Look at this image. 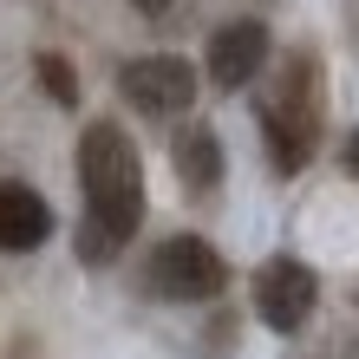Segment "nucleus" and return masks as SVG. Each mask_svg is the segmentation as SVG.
Wrapping results in <instances>:
<instances>
[{"label": "nucleus", "instance_id": "obj_5", "mask_svg": "<svg viewBox=\"0 0 359 359\" xmlns=\"http://www.w3.org/2000/svg\"><path fill=\"white\" fill-rule=\"evenodd\" d=\"M124 98H131L137 111H151V118H177V111H189V98H196V72H189V59H177V53L131 59V66H124Z\"/></svg>", "mask_w": 359, "mask_h": 359}, {"label": "nucleus", "instance_id": "obj_4", "mask_svg": "<svg viewBox=\"0 0 359 359\" xmlns=\"http://www.w3.org/2000/svg\"><path fill=\"white\" fill-rule=\"evenodd\" d=\"M313 301H320V281H313V268H307V262H294V255L262 262V274H255V313H262L274 333L307 327Z\"/></svg>", "mask_w": 359, "mask_h": 359}, {"label": "nucleus", "instance_id": "obj_3", "mask_svg": "<svg viewBox=\"0 0 359 359\" xmlns=\"http://www.w3.org/2000/svg\"><path fill=\"white\" fill-rule=\"evenodd\" d=\"M144 287L163 294V301H209V294L229 287V262L203 236H170L144 268Z\"/></svg>", "mask_w": 359, "mask_h": 359}, {"label": "nucleus", "instance_id": "obj_7", "mask_svg": "<svg viewBox=\"0 0 359 359\" xmlns=\"http://www.w3.org/2000/svg\"><path fill=\"white\" fill-rule=\"evenodd\" d=\"M53 236V209L39 189L27 183H0V248L7 255H27V248H39Z\"/></svg>", "mask_w": 359, "mask_h": 359}, {"label": "nucleus", "instance_id": "obj_8", "mask_svg": "<svg viewBox=\"0 0 359 359\" xmlns=\"http://www.w3.org/2000/svg\"><path fill=\"white\" fill-rule=\"evenodd\" d=\"M177 177L196 189V196L222 183V144H216V131H209V124H189V131L177 137Z\"/></svg>", "mask_w": 359, "mask_h": 359}, {"label": "nucleus", "instance_id": "obj_6", "mask_svg": "<svg viewBox=\"0 0 359 359\" xmlns=\"http://www.w3.org/2000/svg\"><path fill=\"white\" fill-rule=\"evenodd\" d=\"M262 66H268V27L262 20H229V27L209 39V79H216L222 92L248 86Z\"/></svg>", "mask_w": 359, "mask_h": 359}, {"label": "nucleus", "instance_id": "obj_2", "mask_svg": "<svg viewBox=\"0 0 359 359\" xmlns=\"http://www.w3.org/2000/svg\"><path fill=\"white\" fill-rule=\"evenodd\" d=\"M262 137H268V157L281 177L307 170L313 144H320V79H313L307 53H294L281 66V79H274V92L262 104Z\"/></svg>", "mask_w": 359, "mask_h": 359}, {"label": "nucleus", "instance_id": "obj_9", "mask_svg": "<svg viewBox=\"0 0 359 359\" xmlns=\"http://www.w3.org/2000/svg\"><path fill=\"white\" fill-rule=\"evenodd\" d=\"M39 86H46L59 104H79V79H72V66L59 53H39Z\"/></svg>", "mask_w": 359, "mask_h": 359}, {"label": "nucleus", "instance_id": "obj_10", "mask_svg": "<svg viewBox=\"0 0 359 359\" xmlns=\"http://www.w3.org/2000/svg\"><path fill=\"white\" fill-rule=\"evenodd\" d=\"M346 170H353V177H359V131H353V137H346Z\"/></svg>", "mask_w": 359, "mask_h": 359}, {"label": "nucleus", "instance_id": "obj_11", "mask_svg": "<svg viewBox=\"0 0 359 359\" xmlns=\"http://www.w3.org/2000/svg\"><path fill=\"white\" fill-rule=\"evenodd\" d=\"M131 7H144V13H163V7H170V0H131Z\"/></svg>", "mask_w": 359, "mask_h": 359}, {"label": "nucleus", "instance_id": "obj_1", "mask_svg": "<svg viewBox=\"0 0 359 359\" xmlns=\"http://www.w3.org/2000/svg\"><path fill=\"white\" fill-rule=\"evenodd\" d=\"M79 183H86L79 262H111L144 222V163L118 124H92L79 137Z\"/></svg>", "mask_w": 359, "mask_h": 359}]
</instances>
